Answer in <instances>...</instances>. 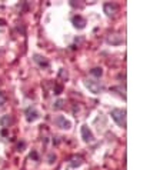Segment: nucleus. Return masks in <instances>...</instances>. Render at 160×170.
I'll use <instances>...</instances> for the list:
<instances>
[{"label": "nucleus", "instance_id": "f257e3e1", "mask_svg": "<svg viewBox=\"0 0 160 170\" xmlns=\"http://www.w3.org/2000/svg\"><path fill=\"white\" fill-rule=\"evenodd\" d=\"M124 115H126L124 111H123V110H117V109H115V110L112 111L113 120H115L119 126H123V127L126 126V116H124Z\"/></svg>", "mask_w": 160, "mask_h": 170}, {"label": "nucleus", "instance_id": "f03ea898", "mask_svg": "<svg viewBox=\"0 0 160 170\" xmlns=\"http://www.w3.org/2000/svg\"><path fill=\"white\" fill-rule=\"evenodd\" d=\"M86 83V87H87V89L90 90V92L92 93H99L102 90V85L100 83H99V81H93V80H86L84 81Z\"/></svg>", "mask_w": 160, "mask_h": 170}, {"label": "nucleus", "instance_id": "7ed1b4c3", "mask_svg": "<svg viewBox=\"0 0 160 170\" xmlns=\"http://www.w3.org/2000/svg\"><path fill=\"white\" fill-rule=\"evenodd\" d=\"M82 134H83V139H84L86 142H92V140H93V134H92V132L89 130L87 126H83V127H82Z\"/></svg>", "mask_w": 160, "mask_h": 170}, {"label": "nucleus", "instance_id": "20e7f679", "mask_svg": "<svg viewBox=\"0 0 160 170\" xmlns=\"http://www.w3.org/2000/svg\"><path fill=\"white\" fill-rule=\"evenodd\" d=\"M54 123H56V124H59L62 129H69V127H70V123L67 122L64 117H62V116H60V117H57L56 120H54Z\"/></svg>", "mask_w": 160, "mask_h": 170}, {"label": "nucleus", "instance_id": "39448f33", "mask_svg": "<svg viewBox=\"0 0 160 170\" xmlns=\"http://www.w3.org/2000/svg\"><path fill=\"white\" fill-rule=\"evenodd\" d=\"M73 23H75V26L79 27V29H83L86 24V20L83 17H80V16H75L73 17Z\"/></svg>", "mask_w": 160, "mask_h": 170}, {"label": "nucleus", "instance_id": "423d86ee", "mask_svg": "<svg viewBox=\"0 0 160 170\" xmlns=\"http://www.w3.org/2000/svg\"><path fill=\"white\" fill-rule=\"evenodd\" d=\"M104 10L109 16L115 15V11H117V6L116 4H104Z\"/></svg>", "mask_w": 160, "mask_h": 170}, {"label": "nucleus", "instance_id": "0eeeda50", "mask_svg": "<svg viewBox=\"0 0 160 170\" xmlns=\"http://www.w3.org/2000/svg\"><path fill=\"white\" fill-rule=\"evenodd\" d=\"M36 119H37L36 110H34V109H29V110H27V120H29V122H33Z\"/></svg>", "mask_w": 160, "mask_h": 170}, {"label": "nucleus", "instance_id": "6e6552de", "mask_svg": "<svg viewBox=\"0 0 160 170\" xmlns=\"http://www.w3.org/2000/svg\"><path fill=\"white\" fill-rule=\"evenodd\" d=\"M34 57H36L34 60L40 63V66H41V67H43V66L47 67V66H49V62H47V60H45V57H40V56H34Z\"/></svg>", "mask_w": 160, "mask_h": 170}, {"label": "nucleus", "instance_id": "1a4fd4ad", "mask_svg": "<svg viewBox=\"0 0 160 170\" xmlns=\"http://www.w3.org/2000/svg\"><path fill=\"white\" fill-rule=\"evenodd\" d=\"M92 74H94V76H102V69H93Z\"/></svg>", "mask_w": 160, "mask_h": 170}, {"label": "nucleus", "instance_id": "9d476101", "mask_svg": "<svg viewBox=\"0 0 160 170\" xmlns=\"http://www.w3.org/2000/svg\"><path fill=\"white\" fill-rule=\"evenodd\" d=\"M4 102H6V96H4V93L0 92V106H2V104H4Z\"/></svg>", "mask_w": 160, "mask_h": 170}]
</instances>
